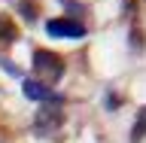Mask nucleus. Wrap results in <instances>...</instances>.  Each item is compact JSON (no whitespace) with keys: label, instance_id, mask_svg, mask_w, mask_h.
<instances>
[{"label":"nucleus","instance_id":"8","mask_svg":"<svg viewBox=\"0 0 146 143\" xmlns=\"http://www.w3.org/2000/svg\"><path fill=\"white\" fill-rule=\"evenodd\" d=\"M0 64H3V70H6V73H12V76H18V67H15L12 61H6V58H0Z\"/></svg>","mask_w":146,"mask_h":143},{"label":"nucleus","instance_id":"2","mask_svg":"<svg viewBox=\"0 0 146 143\" xmlns=\"http://www.w3.org/2000/svg\"><path fill=\"white\" fill-rule=\"evenodd\" d=\"M64 125V116H61V110H52V107H43L40 113L34 116V131L40 137H49V134H55L58 128Z\"/></svg>","mask_w":146,"mask_h":143},{"label":"nucleus","instance_id":"6","mask_svg":"<svg viewBox=\"0 0 146 143\" xmlns=\"http://www.w3.org/2000/svg\"><path fill=\"white\" fill-rule=\"evenodd\" d=\"M18 37V27H15V21L12 18H0V40H15Z\"/></svg>","mask_w":146,"mask_h":143},{"label":"nucleus","instance_id":"1","mask_svg":"<svg viewBox=\"0 0 146 143\" xmlns=\"http://www.w3.org/2000/svg\"><path fill=\"white\" fill-rule=\"evenodd\" d=\"M34 70L46 82H58L64 76V58L55 52H46V49H36L34 52Z\"/></svg>","mask_w":146,"mask_h":143},{"label":"nucleus","instance_id":"5","mask_svg":"<svg viewBox=\"0 0 146 143\" xmlns=\"http://www.w3.org/2000/svg\"><path fill=\"white\" fill-rule=\"evenodd\" d=\"M146 134V107L137 113V122H134V131H131V143H140Z\"/></svg>","mask_w":146,"mask_h":143},{"label":"nucleus","instance_id":"3","mask_svg":"<svg viewBox=\"0 0 146 143\" xmlns=\"http://www.w3.org/2000/svg\"><path fill=\"white\" fill-rule=\"evenodd\" d=\"M49 37H85V25L76 21V18H52L49 25H46Z\"/></svg>","mask_w":146,"mask_h":143},{"label":"nucleus","instance_id":"4","mask_svg":"<svg viewBox=\"0 0 146 143\" xmlns=\"http://www.w3.org/2000/svg\"><path fill=\"white\" fill-rule=\"evenodd\" d=\"M25 98L27 100H49V104H61V98L55 94V91H49V85L40 79H25Z\"/></svg>","mask_w":146,"mask_h":143},{"label":"nucleus","instance_id":"7","mask_svg":"<svg viewBox=\"0 0 146 143\" xmlns=\"http://www.w3.org/2000/svg\"><path fill=\"white\" fill-rule=\"evenodd\" d=\"M131 43H134V49H140V46H143V34H140V27H134V34H131Z\"/></svg>","mask_w":146,"mask_h":143}]
</instances>
